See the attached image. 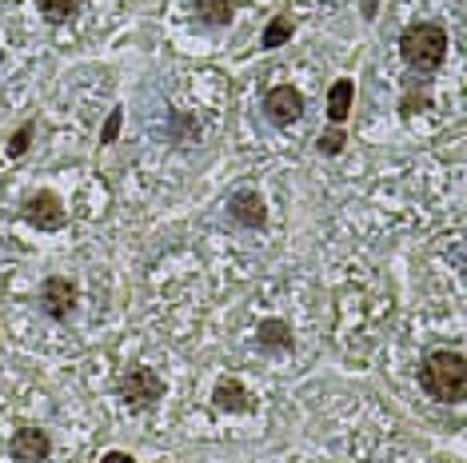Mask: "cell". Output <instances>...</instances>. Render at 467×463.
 <instances>
[{"instance_id": "obj_1", "label": "cell", "mask_w": 467, "mask_h": 463, "mask_svg": "<svg viewBox=\"0 0 467 463\" xmlns=\"http://www.w3.org/2000/svg\"><path fill=\"white\" fill-rule=\"evenodd\" d=\"M420 384L423 392L440 404H463L467 399V360L451 347H440L420 364Z\"/></svg>"}, {"instance_id": "obj_2", "label": "cell", "mask_w": 467, "mask_h": 463, "mask_svg": "<svg viewBox=\"0 0 467 463\" xmlns=\"http://www.w3.org/2000/svg\"><path fill=\"white\" fill-rule=\"evenodd\" d=\"M400 52L416 72H435L448 57V33L431 20H420L400 36Z\"/></svg>"}, {"instance_id": "obj_3", "label": "cell", "mask_w": 467, "mask_h": 463, "mask_svg": "<svg viewBox=\"0 0 467 463\" xmlns=\"http://www.w3.org/2000/svg\"><path fill=\"white\" fill-rule=\"evenodd\" d=\"M120 396H124V404H129L132 412H152V407L161 404V396H164V380L152 372V367L136 364V367H129V372L120 376Z\"/></svg>"}, {"instance_id": "obj_4", "label": "cell", "mask_w": 467, "mask_h": 463, "mask_svg": "<svg viewBox=\"0 0 467 463\" xmlns=\"http://www.w3.org/2000/svg\"><path fill=\"white\" fill-rule=\"evenodd\" d=\"M80 304V288L68 276H48L40 283V308H45L48 320H68Z\"/></svg>"}, {"instance_id": "obj_5", "label": "cell", "mask_w": 467, "mask_h": 463, "mask_svg": "<svg viewBox=\"0 0 467 463\" xmlns=\"http://www.w3.org/2000/svg\"><path fill=\"white\" fill-rule=\"evenodd\" d=\"M264 116H268V124H275V129H288V124H296L304 116L300 88H292V84L268 88V92H264Z\"/></svg>"}, {"instance_id": "obj_6", "label": "cell", "mask_w": 467, "mask_h": 463, "mask_svg": "<svg viewBox=\"0 0 467 463\" xmlns=\"http://www.w3.org/2000/svg\"><path fill=\"white\" fill-rule=\"evenodd\" d=\"M8 456H13L16 463H45V459L52 456L48 431H45V427H33V424L16 427L13 439H8Z\"/></svg>"}, {"instance_id": "obj_7", "label": "cell", "mask_w": 467, "mask_h": 463, "mask_svg": "<svg viewBox=\"0 0 467 463\" xmlns=\"http://www.w3.org/2000/svg\"><path fill=\"white\" fill-rule=\"evenodd\" d=\"M25 220L36 232H60V228H65V204H60L57 192H36L25 204Z\"/></svg>"}, {"instance_id": "obj_8", "label": "cell", "mask_w": 467, "mask_h": 463, "mask_svg": "<svg viewBox=\"0 0 467 463\" xmlns=\"http://www.w3.org/2000/svg\"><path fill=\"white\" fill-rule=\"evenodd\" d=\"M228 216H232V224L252 228V232L268 224V208H264L260 192H252V188H240V192H232V200H228Z\"/></svg>"}, {"instance_id": "obj_9", "label": "cell", "mask_w": 467, "mask_h": 463, "mask_svg": "<svg viewBox=\"0 0 467 463\" xmlns=\"http://www.w3.org/2000/svg\"><path fill=\"white\" fill-rule=\"evenodd\" d=\"M212 407H216V412H248L252 396L240 380H220L216 392H212Z\"/></svg>"}, {"instance_id": "obj_10", "label": "cell", "mask_w": 467, "mask_h": 463, "mask_svg": "<svg viewBox=\"0 0 467 463\" xmlns=\"http://www.w3.org/2000/svg\"><path fill=\"white\" fill-rule=\"evenodd\" d=\"M352 100H356V84L352 80H336L332 92H327V120L332 124H344L348 112H352Z\"/></svg>"}, {"instance_id": "obj_11", "label": "cell", "mask_w": 467, "mask_h": 463, "mask_svg": "<svg viewBox=\"0 0 467 463\" xmlns=\"http://www.w3.org/2000/svg\"><path fill=\"white\" fill-rule=\"evenodd\" d=\"M256 344L264 347V352H292V332L284 320H264L256 328Z\"/></svg>"}, {"instance_id": "obj_12", "label": "cell", "mask_w": 467, "mask_h": 463, "mask_svg": "<svg viewBox=\"0 0 467 463\" xmlns=\"http://www.w3.org/2000/svg\"><path fill=\"white\" fill-rule=\"evenodd\" d=\"M192 8H196V20L208 28H224L232 20V13H236L232 0H192Z\"/></svg>"}, {"instance_id": "obj_13", "label": "cell", "mask_w": 467, "mask_h": 463, "mask_svg": "<svg viewBox=\"0 0 467 463\" xmlns=\"http://www.w3.org/2000/svg\"><path fill=\"white\" fill-rule=\"evenodd\" d=\"M36 8L48 25H65V20H72L84 8V0H36Z\"/></svg>"}, {"instance_id": "obj_14", "label": "cell", "mask_w": 467, "mask_h": 463, "mask_svg": "<svg viewBox=\"0 0 467 463\" xmlns=\"http://www.w3.org/2000/svg\"><path fill=\"white\" fill-rule=\"evenodd\" d=\"M292 33H296V20H292V16H272V20H268V28H264V36H260V45L272 52V48L288 45Z\"/></svg>"}, {"instance_id": "obj_15", "label": "cell", "mask_w": 467, "mask_h": 463, "mask_svg": "<svg viewBox=\"0 0 467 463\" xmlns=\"http://www.w3.org/2000/svg\"><path fill=\"white\" fill-rule=\"evenodd\" d=\"M316 149H320L324 156H336V152H344V132H339L336 124H332V129H327V132L320 136V140H316Z\"/></svg>"}, {"instance_id": "obj_16", "label": "cell", "mask_w": 467, "mask_h": 463, "mask_svg": "<svg viewBox=\"0 0 467 463\" xmlns=\"http://www.w3.org/2000/svg\"><path fill=\"white\" fill-rule=\"evenodd\" d=\"M28 144H33V124H25V129H16L13 132V140H8V156H25L28 152Z\"/></svg>"}, {"instance_id": "obj_17", "label": "cell", "mask_w": 467, "mask_h": 463, "mask_svg": "<svg viewBox=\"0 0 467 463\" xmlns=\"http://www.w3.org/2000/svg\"><path fill=\"white\" fill-rule=\"evenodd\" d=\"M120 124H124V112H120V108H112V112H109V120H104V129H100V144H112V140H116V132H120Z\"/></svg>"}, {"instance_id": "obj_18", "label": "cell", "mask_w": 467, "mask_h": 463, "mask_svg": "<svg viewBox=\"0 0 467 463\" xmlns=\"http://www.w3.org/2000/svg\"><path fill=\"white\" fill-rule=\"evenodd\" d=\"M359 13H364V20H376V13H379V0H359Z\"/></svg>"}, {"instance_id": "obj_19", "label": "cell", "mask_w": 467, "mask_h": 463, "mask_svg": "<svg viewBox=\"0 0 467 463\" xmlns=\"http://www.w3.org/2000/svg\"><path fill=\"white\" fill-rule=\"evenodd\" d=\"M100 463H136V459L129 456V451H109V456H104Z\"/></svg>"}]
</instances>
